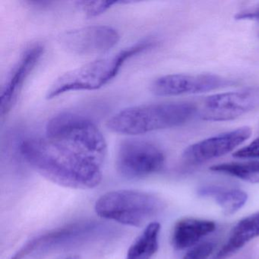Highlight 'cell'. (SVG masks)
Returning a JSON list of instances; mask_svg holds the SVG:
<instances>
[{"label": "cell", "mask_w": 259, "mask_h": 259, "mask_svg": "<svg viewBox=\"0 0 259 259\" xmlns=\"http://www.w3.org/2000/svg\"><path fill=\"white\" fill-rule=\"evenodd\" d=\"M27 163L50 181L65 187L91 189L101 184L107 154L67 136L30 138L21 143Z\"/></svg>", "instance_id": "6da1fadb"}, {"label": "cell", "mask_w": 259, "mask_h": 259, "mask_svg": "<svg viewBox=\"0 0 259 259\" xmlns=\"http://www.w3.org/2000/svg\"><path fill=\"white\" fill-rule=\"evenodd\" d=\"M196 111L192 103L144 104L121 110L109 119L106 125L113 133L139 136L180 126L190 120Z\"/></svg>", "instance_id": "7a4b0ae2"}, {"label": "cell", "mask_w": 259, "mask_h": 259, "mask_svg": "<svg viewBox=\"0 0 259 259\" xmlns=\"http://www.w3.org/2000/svg\"><path fill=\"white\" fill-rule=\"evenodd\" d=\"M154 40H145L114 55L98 59L69 71L59 77L47 92L48 99L75 91H94L108 84L119 74L125 63L133 57L154 48Z\"/></svg>", "instance_id": "3957f363"}, {"label": "cell", "mask_w": 259, "mask_h": 259, "mask_svg": "<svg viewBox=\"0 0 259 259\" xmlns=\"http://www.w3.org/2000/svg\"><path fill=\"white\" fill-rule=\"evenodd\" d=\"M163 207V201L154 194L122 189L101 195L95 203V210L100 218L139 227L161 211Z\"/></svg>", "instance_id": "277c9868"}, {"label": "cell", "mask_w": 259, "mask_h": 259, "mask_svg": "<svg viewBox=\"0 0 259 259\" xmlns=\"http://www.w3.org/2000/svg\"><path fill=\"white\" fill-rule=\"evenodd\" d=\"M165 156L157 145L139 139H127L119 145L116 154L118 172L124 178L138 180L163 169Z\"/></svg>", "instance_id": "5b68a950"}, {"label": "cell", "mask_w": 259, "mask_h": 259, "mask_svg": "<svg viewBox=\"0 0 259 259\" xmlns=\"http://www.w3.org/2000/svg\"><path fill=\"white\" fill-rule=\"evenodd\" d=\"M258 109L259 86H254L208 97L200 108L199 116L206 121L232 120Z\"/></svg>", "instance_id": "8992f818"}, {"label": "cell", "mask_w": 259, "mask_h": 259, "mask_svg": "<svg viewBox=\"0 0 259 259\" xmlns=\"http://www.w3.org/2000/svg\"><path fill=\"white\" fill-rule=\"evenodd\" d=\"M120 36L113 27L93 25L66 31L58 37L65 51L78 56L105 54L119 43Z\"/></svg>", "instance_id": "52a82bcc"}, {"label": "cell", "mask_w": 259, "mask_h": 259, "mask_svg": "<svg viewBox=\"0 0 259 259\" xmlns=\"http://www.w3.org/2000/svg\"><path fill=\"white\" fill-rule=\"evenodd\" d=\"M233 84L232 80L211 74H174L156 79L151 90L157 96H177L211 92Z\"/></svg>", "instance_id": "ba28073f"}, {"label": "cell", "mask_w": 259, "mask_h": 259, "mask_svg": "<svg viewBox=\"0 0 259 259\" xmlns=\"http://www.w3.org/2000/svg\"><path fill=\"white\" fill-rule=\"evenodd\" d=\"M251 135V128L244 126L207 138L189 145L183 151V160L189 164L198 165L222 157L234 151Z\"/></svg>", "instance_id": "9c48e42d"}, {"label": "cell", "mask_w": 259, "mask_h": 259, "mask_svg": "<svg viewBox=\"0 0 259 259\" xmlns=\"http://www.w3.org/2000/svg\"><path fill=\"white\" fill-rule=\"evenodd\" d=\"M43 54L44 47L36 45L27 50L21 57L1 93V116H6L10 113L17 101L25 81L34 70Z\"/></svg>", "instance_id": "30bf717a"}, {"label": "cell", "mask_w": 259, "mask_h": 259, "mask_svg": "<svg viewBox=\"0 0 259 259\" xmlns=\"http://www.w3.org/2000/svg\"><path fill=\"white\" fill-rule=\"evenodd\" d=\"M216 224L207 220L185 218L176 224L172 235V244L177 250L195 246L201 239L214 231Z\"/></svg>", "instance_id": "8fae6325"}, {"label": "cell", "mask_w": 259, "mask_h": 259, "mask_svg": "<svg viewBox=\"0 0 259 259\" xmlns=\"http://www.w3.org/2000/svg\"><path fill=\"white\" fill-rule=\"evenodd\" d=\"M259 236V212L252 213L236 224L226 243L213 259H227Z\"/></svg>", "instance_id": "7c38bea8"}, {"label": "cell", "mask_w": 259, "mask_h": 259, "mask_svg": "<svg viewBox=\"0 0 259 259\" xmlns=\"http://www.w3.org/2000/svg\"><path fill=\"white\" fill-rule=\"evenodd\" d=\"M201 196L210 197L222 209L224 214L232 215L240 210L248 200L244 191L236 189H225L218 186H206L198 192Z\"/></svg>", "instance_id": "4fadbf2b"}, {"label": "cell", "mask_w": 259, "mask_h": 259, "mask_svg": "<svg viewBox=\"0 0 259 259\" xmlns=\"http://www.w3.org/2000/svg\"><path fill=\"white\" fill-rule=\"evenodd\" d=\"M160 229L159 223H150L132 244L125 259H151L158 250Z\"/></svg>", "instance_id": "5bb4252c"}, {"label": "cell", "mask_w": 259, "mask_h": 259, "mask_svg": "<svg viewBox=\"0 0 259 259\" xmlns=\"http://www.w3.org/2000/svg\"><path fill=\"white\" fill-rule=\"evenodd\" d=\"M210 170L231 176L248 183H259V160L245 163H220L212 166Z\"/></svg>", "instance_id": "9a60e30c"}, {"label": "cell", "mask_w": 259, "mask_h": 259, "mask_svg": "<svg viewBox=\"0 0 259 259\" xmlns=\"http://www.w3.org/2000/svg\"><path fill=\"white\" fill-rule=\"evenodd\" d=\"M130 4L122 1H79L77 5L85 13L89 18L96 17L118 5V4Z\"/></svg>", "instance_id": "2e32d148"}, {"label": "cell", "mask_w": 259, "mask_h": 259, "mask_svg": "<svg viewBox=\"0 0 259 259\" xmlns=\"http://www.w3.org/2000/svg\"><path fill=\"white\" fill-rule=\"evenodd\" d=\"M214 247V244L210 242L198 244L190 248L183 259H207Z\"/></svg>", "instance_id": "e0dca14e"}, {"label": "cell", "mask_w": 259, "mask_h": 259, "mask_svg": "<svg viewBox=\"0 0 259 259\" xmlns=\"http://www.w3.org/2000/svg\"><path fill=\"white\" fill-rule=\"evenodd\" d=\"M236 158H259V137L233 154Z\"/></svg>", "instance_id": "ac0fdd59"}, {"label": "cell", "mask_w": 259, "mask_h": 259, "mask_svg": "<svg viewBox=\"0 0 259 259\" xmlns=\"http://www.w3.org/2000/svg\"><path fill=\"white\" fill-rule=\"evenodd\" d=\"M235 18H236V19H237V20L255 21L259 25V8L255 9V10H251V11L242 12V13H238Z\"/></svg>", "instance_id": "d6986e66"}, {"label": "cell", "mask_w": 259, "mask_h": 259, "mask_svg": "<svg viewBox=\"0 0 259 259\" xmlns=\"http://www.w3.org/2000/svg\"><path fill=\"white\" fill-rule=\"evenodd\" d=\"M64 259H81V257L78 255H72L69 256V257H66V258Z\"/></svg>", "instance_id": "ffe728a7"}]
</instances>
